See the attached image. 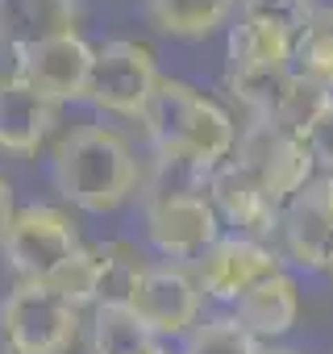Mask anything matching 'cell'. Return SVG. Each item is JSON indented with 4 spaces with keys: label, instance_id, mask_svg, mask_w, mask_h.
<instances>
[{
    "label": "cell",
    "instance_id": "obj_1",
    "mask_svg": "<svg viewBox=\"0 0 333 354\" xmlns=\"http://www.w3.org/2000/svg\"><path fill=\"white\" fill-rule=\"evenodd\" d=\"M146 138L162 162H184L192 171H217L238 154V121L234 113L200 92L188 80L162 75L146 113H142Z\"/></svg>",
    "mask_w": 333,
    "mask_h": 354
},
{
    "label": "cell",
    "instance_id": "obj_2",
    "mask_svg": "<svg viewBox=\"0 0 333 354\" xmlns=\"http://www.w3.org/2000/svg\"><path fill=\"white\" fill-rule=\"evenodd\" d=\"M50 175L59 196H67L84 213H113L142 188V167L133 146L104 125H88L63 138Z\"/></svg>",
    "mask_w": 333,
    "mask_h": 354
},
{
    "label": "cell",
    "instance_id": "obj_3",
    "mask_svg": "<svg viewBox=\"0 0 333 354\" xmlns=\"http://www.w3.org/2000/svg\"><path fill=\"white\" fill-rule=\"evenodd\" d=\"M142 225H146V242L166 263L171 259L196 263L221 238V217L204 188H180L158 180L142 192Z\"/></svg>",
    "mask_w": 333,
    "mask_h": 354
},
{
    "label": "cell",
    "instance_id": "obj_4",
    "mask_svg": "<svg viewBox=\"0 0 333 354\" xmlns=\"http://www.w3.org/2000/svg\"><path fill=\"white\" fill-rule=\"evenodd\" d=\"M0 329L13 354H67L79 333V308L50 283H17L0 304Z\"/></svg>",
    "mask_w": 333,
    "mask_h": 354
},
{
    "label": "cell",
    "instance_id": "obj_5",
    "mask_svg": "<svg viewBox=\"0 0 333 354\" xmlns=\"http://www.w3.org/2000/svg\"><path fill=\"white\" fill-rule=\"evenodd\" d=\"M0 246H5V259L21 275V283H55V275L84 250L71 217L50 205L21 209Z\"/></svg>",
    "mask_w": 333,
    "mask_h": 354
},
{
    "label": "cell",
    "instance_id": "obj_6",
    "mask_svg": "<svg viewBox=\"0 0 333 354\" xmlns=\"http://www.w3.org/2000/svg\"><path fill=\"white\" fill-rule=\"evenodd\" d=\"M254 180L279 201L287 205L292 196H300L308 184H312V150L300 133H287L279 125H267V121H250L238 138V154H234Z\"/></svg>",
    "mask_w": 333,
    "mask_h": 354
},
{
    "label": "cell",
    "instance_id": "obj_7",
    "mask_svg": "<svg viewBox=\"0 0 333 354\" xmlns=\"http://www.w3.org/2000/svg\"><path fill=\"white\" fill-rule=\"evenodd\" d=\"M158 67L150 46L129 42V38H113L104 46H96V63H92V80H88V100L104 113H121V117H137L146 113L154 88H158Z\"/></svg>",
    "mask_w": 333,
    "mask_h": 354
},
{
    "label": "cell",
    "instance_id": "obj_8",
    "mask_svg": "<svg viewBox=\"0 0 333 354\" xmlns=\"http://www.w3.org/2000/svg\"><path fill=\"white\" fill-rule=\"evenodd\" d=\"M275 271H283V254L271 242H254V238H242V234H221L192 263V275H196L200 292L209 300H221V304H234L238 296H246L258 279H267Z\"/></svg>",
    "mask_w": 333,
    "mask_h": 354
},
{
    "label": "cell",
    "instance_id": "obj_9",
    "mask_svg": "<svg viewBox=\"0 0 333 354\" xmlns=\"http://www.w3.org/2000/svg\"><path fill=\"white\" fill-rule=\"evenodd\" d=\"M200 304L204 292L192 275V267L180 263H150L142 275L129 308L154 329V337H184L200 325Z\"/></svg>",
    "mask_w": 333,
    "mask_h": 354
},
{
    "label": "cell",
    "instance_id": "obj_10",
    "mask_svg": "<svg viewBox=\"0 0 333 354\" xmlns=\"http://www.w3.org/2000/svg\"><path fill=\"white\" fill-rule=\"evenodd\" d=\"M204 192H209V201H213L221 225H229L234 234L254 238V242L279 238L283 205L254 180V175H250L238 158H229V162H221L217 171H209Z\"/></svg>",
    "mask_w": 333,
    "mask_h": 354
},
{
    "label": "cell",
    "instance_id": "obj_11",
    "mask_svg": "<svg viewBox=\"0 0 333 354\" xmlns=\"http://www.w3.org/2000/svg\"><path fill=\"white\" fill-rule=\"evenodd\" d=\"M92 63H96V46H88L79 34H63V38L17 50L13 75L26 80L34 92H42L46 100L63 104V100H88Z\"/></svg>",
    "mask_w": 333,
    "mask_h": 354
},
{
    "label": "cell",
    "instance_id": "obj_12",
    "mask_svg": "<svg viewBox=\"0 0 333 354\" xmlns=\"http://www.w3.org/2000/svg\"><path fill=\"white\" fill-rule=\"evenodd\" d=\"M279 242H283V254L296 267H304V271H329V263H333V213L325 209L316 180L300 196H292L283 205Z\"/></svg>",
    "mask_w": 333,
    "mask_h": 354
},
{
    "label": "cell",
    "instance_id": "obj_13",
    "mask_svg": "<svg viewBox=\"0 0 333 354\" xmlns=\"http://www.w3.org/2000/svg\"><path fill=\"white\" fill-rule=\"evenodd\" d=\"M50 125H55V100H46L17 75H0V150L38 154Z\"/></svg>",
    "mask_w": 333,
    "mask_h": 354
},
{
    "label": "cell",
    "instance_id": "obj_14",
    "mask_svg": "<svg viewBox=\"0 0 333 354\" xmlns=\"http://www.w3.org/2000/svg\"><path fill=\"white\" fill-rule=\"evenodd\" d=\"M234 317H238L258 342L283 337V333L300 321V283H296V275L275 271V275L258 279L246 296L234 300Z\"/></svg>",
    "mask_w": 333,
    "mask_h": 354
},
{
    "label": "cell",
    "instance_id": "obj_15",
    "mask_svg": "<svg viewBox=\"0 0 333 354\" xmlns=\"http://www.w3.org/2000/svg\"><path fill=\"white\" fill-rule=\"evenodd\" d=\"M292 55H296V38L258 21V17H238L229 26V38H225V59H229V71L225 75H263V71H283L292 67Z\"/></svg>",
    "mask_w": 333,
    "mask_h": 354
},
{
    "label": "cell",
    "instance_id": "obj_16",
    "mask_svg": "<svg viewBox=\"0 0 333 354\" xmlns=\"http://www.w3.org/2000/svg\"><path fill=\"white\" fill-rule=\"evenodd\" d=\"M75 34V0H0V42L26 50Z\"/></svg>",
    "mask_w": 333,
    "mask_h": 354
},
{
    "label": "cell",
    "instance_id": "obj_17",
    "mask_svg": "<svg viewBox=\"0 0 333 354\" xmlns=\"http://www.w3.org/2000/svg\"><path fill=\"white\" fill-rule=\"evenodd\" d=\"M92 354H166V350L162 337H154V329L129 304H96Z\"/></svg>",
    "mask_w": 333,
    "mask_h": 354
},
{
    "label": "cell",
    "instance_id": "obj_18",
    "mask_svg": "<svg viewBox=\"0 0 333 354\" xmlns=\"http://www.w3.org/2000/svg\"><path fill=\"white\" fill-rule=\"evenodd\" d=\"M234 5L238 0H146V17L171 38H209L229 21Z\"/></svg>",
    "mask_w": 333,
    "mask_h": 354
},
{
    "label": "cell",
    "instance_id": "obj_19",
    "mask_svg": "<svg viewBox=\"0 0 333 354\" xmlns=\"http://www.w3.org/2000/svg\"><path fill=\"white\" fill-rule=\"evenodd\" d=\"M96 254H100V300L96 304H129L142 275L150 271L146 254L125 238H113V242L96 246Z\"/></svg>",
    "mask_w": 333,
    "mask_h": 354
},
{
    "label": "cell",
    "instance_id": "obj_20",
    "mask_svg": "<svg viewBox=\"0 0 333 354\" xmlns=\"http://www.w3.org/2000/svg\"><path fill=\"white\" fill-rule=\"evenodd\" d=\"M292 67L325 88H333V5H316L312 21L304 26V34L296 38V55Z\"/></svg>",
    "mask_w": 333,
    "mask_h": 354
},
{
    "label": "cell",
    "instance_id": "obj_21",
    "mask_svg": "<svg viewBox=\"0 0 333 354\" xmlns=\"http://www.w3.org/2000/svg\"><path fill=\"white\" fill-rule=\"evenodd\" d=\"M188 354H263L258 337L229 313V317H209L188 333Z\"/></svg>",
    "mask_w": 333,
    "mask_h": 354
},
{
    "label": "cell",
    "instance_id": "obj_22",
    "mask_svg": "<svg viewBox=\"0 0 333 354\" xmlns=\"http://www.w3.org/2000/svg\"><path fill=\"white\" fill-rule=\"evenodd\" d=\"M63 300H71L75 308H84V304H96L100 300V254L96 250H79L59 275H55V283H50Z\"/></svg>",
    "mask_w": 333,
    "mask_h": 354
},
{
    "label": "cell",
    "instance_id": "obj_23",
    "mask_svg": "<svg viewBox=\"0 0 333 354\" xmlns=\"http://www.w3.org/2000/svg\"><path fill=\"white\" fill-rule=\"evenodd\" d=\"M312 13H316L312 0H242V17H258V21H267V26H275L292 38L304 34Z\"/></svg>",
    "mask_w": 333,
    "mask_h": 354
},
{
    "label": "cell",
    "instance_id": "obj_24",
    "mask_svg": "<svg viewBox=\"0 0 333 354\" xmlns=\"http://www.w3.org/2000/svg\"><path fill=\"white\" fill-rule=\"evenodd\" d=\"M308 150H312V162L321 167V175H333V109L308 129Z\"/></svg>",
    "mask_w": 333,
    "mask_h": 354
},
{
    "label": "cell",
    "instance_id": "obj_25",
    "mask_svg": "<svg viewBox=\"0 0 333 354\" xmlns=\"http://www.w3.org/2000/svg\"><path fill=\"white\" fill-rule=\"evenodd\" d=\"M13 217H17V209H13V188H9V180H0V242H5Z\"/></svg>",
    "mask_w": 333,
    "mask_h": 354
},
{
    "label": "cell",
    "instance_id": "obj_26",
    "mask_svg": "<svg viewBox=\"0 0 333 354\" xmlns=\"http://www.w3.org/2000/svg\"><path fill=\"white\" fill-rule=\"evenodd\" d=\"M316 188H321V201H325V209L333 213V175H321V180H316Z\"/></svg>",
    "mask_w": 333,
    "mask_h": 354
},
{
    "label": "cell",
    "instance_id": "obj_27",
    "mask_svg": "<svg viewBox=\"0 0 333 354\" xmlns=\"http://www.w3.org/2000/svg\"><path fill=\"white\" fill-rule=\"evenodd\" d=\"M263 354H300V350H263Z\"/></svg>",
    "mask_w": 333,
    "mask_h": 354
},
{
    "label": "cell",
    "instance_id": "obj_28",
    "mask_svg": "<svg viewBox=\"0 0 333 354\" xmlns=\"http://www.w3.org/2000/svg\"><path fill=\"white\" fill-rule=\"evenodd\" d=\"M325 275H329V279H333V263H329V271H325Z\"/></svg>",
    "mask_w": 333,
    "mask_h": 354
},
{
    "label": "cell",
    "instance_id": "obj_29",
    "mask_svg": "<svg viewBox=\"0 0 333 354\" xmlns=\"http://www.w3.org/2000/svg\"><path fill=\"white\" fill-rule=\"evenodd\" d=\"M184 354H188V350H184Z\"/></svg>",
    "mask_w": 333,
    "mask_h": 354
}]
</instances>
